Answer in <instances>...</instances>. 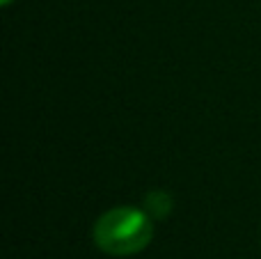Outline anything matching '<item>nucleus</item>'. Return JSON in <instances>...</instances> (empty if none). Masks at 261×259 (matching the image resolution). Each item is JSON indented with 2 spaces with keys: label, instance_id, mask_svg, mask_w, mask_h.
<instances>
[{
  "label": "nucleus",
  "instance_id": "obj_2",
  "mask_svg": "<svg viewBox=\"0 0 261 259\" xmlns=\"http://www.w3.org/2000/svg\"><path fill=\"white\" fill-rule=\"evenodd\" d=\"M144 211L151 216L153 220L165 218L172 211V195L165 191H151L144 195Z\"/></svg>",
  "mask_w": 261,
  "mask_h": 259
},
{
  "label": "nucleus",
  "instance_id": "obj_3",
  "mask_svg": "<svg viewBox=\"0 0 261 259\" xmlns=\"http://www.w3.org/2000/svg\"><path fill=\"white\" fill-rule=\"evenodd\" d=\"M3 5H12V0H3Z\"/></svg>",
  "mask_w": 261,
  "mask_h": 259
},
{
  "label": "nucleus",
  "instance_id": "obj_1",
  "mask_svg": "<svg viewBox=\"0 0 261 259\" xmlns=\"http://www.w3.org/2000/svg\"><path fill=\"white\" fill-rule=\"evenodd\" d=\"M153 239V218L138 206H113L92 227V241L113 257L138 255Z\"/></svg>",
  "mask_w": 261,
  "mask_h": 259
}]
</instances>
